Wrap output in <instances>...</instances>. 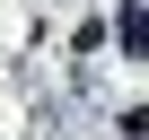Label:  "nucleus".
<instances>
[{
  "label": "nucleus",
  "instance_id": "nucleus-1",
  "mask_svg": "<svg viewBox=\"0 0 149 140\" xmlns=\"http://www.w3.org/2000/svg\"><path fill=\"white\" fill-rule=\"evenodd\" d=\"M123 44H132V53H149V18H123Z\"/></svg>",
  "mask_w": 149,
  "mask_h": 140
}]
</instances>
